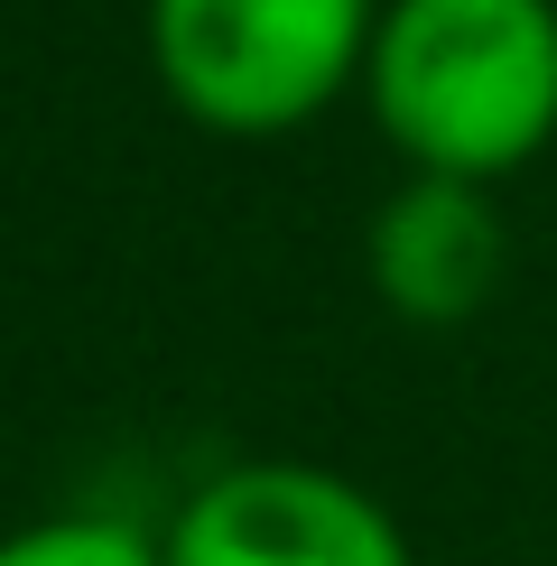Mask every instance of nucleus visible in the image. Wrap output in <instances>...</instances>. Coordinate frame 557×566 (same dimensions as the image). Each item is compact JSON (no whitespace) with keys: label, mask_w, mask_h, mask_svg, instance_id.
I'll use <instances>...</instances> for the list:
<instances>
[{"label":"nucleus","mask_w":557,"mask_h":566,"mask_svg":"<svg viewBox=\"0 0 557 566\" xmlns=\"http://www.w3.org/2000/svg\"><path fill=\"white\" fill-rule=\"evenodd\" d=\"M362 103L409 177L502 186L557 139V0H381Z\"/></svg>","instance_id":"nucleus-1"},{"label":"nucleus","mask_w":557,"mask_h":566,"mask_svg":"<svg viewBox=\"0 0 557 566\" xmlns=\"http://www.w3.org/2000/svg\"><path fill=\"white\" fill-rule=\"evenodd\" d=\"M381 0H149V75L196 130L278 139L362 93Z\"/></svg>","instance_id":"nucleus-2"},{"label":"nucleus","mask_w":557,"mask_h":566,"mask_svg":"<svg viewBox=\"0 0 557 566\" xmlns=\"http://www.w3.org/2000/svg\"><path fill=\"white\" fill-rule=\"evenodd\" d=\"M168 566H418L409 530L362 483L297 455H251L204 474L158 521Z\"/></svg>","instance_id":"nucleus-3"},{"label":"nucleus","mask_w":557,"mask_h":566,"mask_svg":"<svg viewBox=\"0 0 557 566\" xmlns=\"http://www.w3.org/2000/svg\"><path fill=\"white\" fill-rule=\"evenodd\" d=\"M362 270L371 297L400 325H464L502 297L511 232L493 214V186L455 177H400L362 223Z\"/></svg>","instance_id":"nucleus-4"},{"label":"nucleus","mask_w":557,"mask_h":566,"mask_svg":"<svg viewBox=\"0 0 557 566\" xmlns=\"http://www.w3.org/2000/svg\"><path fill=\"white\" fill-rule=\"evenodd\" d=\"M0 566H168L158 530L122 521V511H56L0 538Z\"/></svg>","instance_id":"nucleus-5"}]
</instances>
